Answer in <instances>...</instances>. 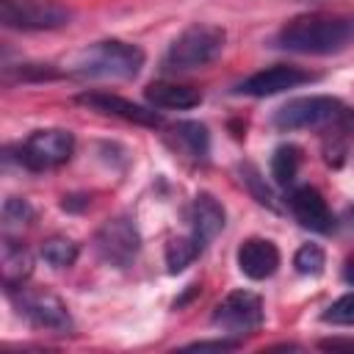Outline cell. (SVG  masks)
<instances>
[{"instance_id":"28","label":"cell","mask_w":354,"mask_h":354,"mask_svg":"<svg viewBox=\"0 0 354 354\" xmlns=\"http://www.w3.org/2000/svg\"><path fill=\"white\" fill-rule=\"evenodd\" d=\"M346 221H348V227L354 230V205H351V207L346 210Z\"/></svg>"},{"instance_id":"24","label":"cell","mask_w":354,"mask_h":354,"mask_svg":"<svg viewBox=\"0 0 354 354\" xmlns=\"http://www.w3.org/2000/svg\"><path fill=\"white\" fill-rule=\"evenodd\" d=\"M321 321L335 326H354V293H343L340 299H335L321 313Z\"/></svg>"},{"instance_id":"21","label":"cell","mask_w":354,"mask_h":354,"mask_svg":"<svg viewBox=\"0 0 354 354\" xmlns=\"http://www.w3.org/2000/svg\"><path fill=\"white\" fill-rule=\"evenodd\" d=\"M3 230H6V235L8 232H14V230H22L25 224H30V218H33V207H30V202L28 199H22V196H8L6 202H3Z\"/></svg>"},{"instance_id":"17","label":"cell","mask_w":354,"mask_h":354,"mask_svg":"<svg viewBox=\"0 0 354 354\" xmlns=\"http://www.w3.org/2000/svg\"><path fill=\"white\" fill-rule=\"evenodd\" d=\"M144 97L149 105L155 108H171V111H185V108H194L202 102V94L191 86H180V83H166V80H158V83H149L144 88Z\"/></svg>"},{"instance_id":"7","label":"cell","mask_w":354,"mask_h":354,"mask_svg":"<svg viewBox=\"0 0 354 354\" xmlns=\"http://www.w3.org/2000/svg\"><path fill=\"white\" fill-rule=\"evenodd\" d=\"M75 152V136L61 127L30 133L19 147V163L30 171H44L66 163Z\"/></svg>"},{"instance_id":"4","label":"cell","mask_w":354,"mask_h":354,"mask_svg":"<svg viewBox=\"0 0 354 354\" xmlns=\"http://www.w3.org/2000/svg\"><path fill=\"white\" fill-rule=\"evenodd\" d=\"M346 108L337 97L329 94H310V97H293L282 108L274 111V127L277 130H324L337 127L346 113Z\"/></svg>"},{"instance_id":"10","label":"cell","mask_w":354,"mask_h":354,"mask_svg":"<svg viewBox=\"0 0 354 354\" xmlns=\"http://www.w3.org/2000/svg\"><path fill=\"white\" fill-rule=\"evenodd\" d=\"M318 80V75L301 69V66H290V64H274L268 69H260L254 75H249L243 83H238V94H249V97H271L288 88H296L301 83H313Z\"/></svg>"},{"instance_id":"20","label":"cell","mask_w":354,"mask_h":354,"mask_svg":"<svg viewBox=\"0 0 354 354\" xmlns=\"http://www.w3.org/2000/svg\"><path fill=\"white\" fill-rule=\"evenodd\" d=\"M41 257L53 268H69L77 260V243L64 235H53L41 243Z\"/></svg>"},{"instance_id":"8","label":"cell","mask_w":354,"mask_h":354,"mask_svg":"<svg viewBox=\"0 0 354 354\" xmlns=\"http://www.w3.org/2000/svg\"><path fill=\"white\" fill-rule=\"evenodd\" d=\"M138 249H141V235H138V227L127 216L108 218L94 235L97 257L113 268H127L138 257Z\"/></svg>"},{"instance_id":"16","label":"cell","mask_w":354,"mask_h":354,"mask_svg":"<svg viewBox=\"0 0 354 354\" xmlns=\"http://www.w3.org/2000/svg\"><path fill=\"white\" fill-rule=\"evenodd\" d=\"M169 141L174 144L177 152H183L185 158H191L196 163H205L210 155V133L202 122H194V119L177 122L169 133Z\"/></svg>"},{"instance_id":"27","label":"cell","mask_w":354,"mask_h":354,"mask_svg":"<svg viewBox=\"0 0 354 354\" xmlns=\"http://www.w3.org/2000/svg\"><path fill=\"white\" fill-rule=\"evenodd\" d=\"M343 277H346V282L354 285V260H348V263L343 266Z\"/></svg>"},{"instance_id":"26","label":"cell","mask_w":354,"mask_h":354,"mask_svg":"<svg viewBox=\"0 0 354 354\" xmlns=\"http://www.w3.org/2000/svg\"><path fill=\"white\" fill-rule=\"evenodd\" d=\"M235 340H199V343H191V348H232Z\"/></svg>"},{"instance_id":"11","label":"cell","mask_w":354,"mask_h":354,"mask_svg":"<svg viewBox=\"0 0 354 354\" xmlns=\"http://www.w3.org/2000/svg\"><path fill=\"white\" fill-rule=\"evenodd\" d=\"M288 207L304 230H313V232H321V235L335 230V216H332L326 199L321 196V191L313 188V185H296L288 194Z\"/></svg>"},{"instance_id":"25","label":"cell","mask_w":354,"mask_h":354,"mask_svg":"<svg viewBox=\"0 0 354 354\" xmlns=\"http://www.w3.org/2000/svg\"><path fill=\"white\" fill-rule=\"evenodd\" d=\"M321 348H326V351H340V348H346V351H354V340L351 337H326V340H321L318 343Z\"/></svg>"},{"instance_id":"19","label":"cell","mask_w":354,"mask_h":354,"mask_svg":"<svg viewBox=\"0 0 354 354\" xmlns=\"http://www.w3.org/2000/svg\"><path fill=\"white\" fill-rule=\"evenodd\" d=\"M301 166V149L296 144H279L271 155V177L277 185H290Z\"/></svg>"},{"instance_id":"14","label":"cell","mask_w":354,"mask_h":354,"mask_svg":"<svg viewBox=\"0 0 354 354\" xmlns=\"http://www.w3.org/2000/svg\"><path fill=\"white\" fill-rule=\"evenodd\" d=\"M238 268L249 279H266L279 268V249L266 238H246L238 246Z\"/></svg>"},{"instance_id":"22","label":"cell","mask_w":354,"mask_h":354,"mask_svg":"<svg viewBox=\"0 0 354 354\" xmlns=\"http://www.w3.org/2000/svg\"><path fill=\"white\" fill-rule=\"evenodd\" d=\"M293 266H296V271L304 274V277H318V274L324 271V266H326V254H324V249H321L318 243H304V246L296 249Z\"/></svg>"},{"instance_id":"13","label":"cell","mask_w":354,"mask_h":354,"mask_svg":"<svg viewBox=\"0 0 354 354\" xmlns=\"http://www.w3.org/2000/svg\"><path fill=\"white\" fill-rule=\"evenodd\" d=\"M188 221H191V235L205 249L224 230L227 213H224V205L213 194H196L191 202V210H188Z\"/></svg>"},{"instance_id":"23","label":"cell","mask_w":354,"mask_h":354,"mask_svg":"<svg viewBox=\"0 0 354 354\" xmlns=\"http://www.w3.org/2000/svg\"><path fill=\"white\" fill-rule=\"evenodd\" d=\"M241 174H243V185L249 188V194L260 202V205H266V207H271V210H279V202H277V196H274V191L263 183V177H260V171L252 166V163H246V166H241Z\"/></svg>"},{"instance_id":"5","label":"cell","mask_w":354,"mask_h":354,"mask_svg":"<svg viewBox=\"0 0 354 354\" xmlns=\"http://www.w3.org/2000/svg\"><path fill=\"white\" fill-rule=\"evenodd\" d=\"M8 296H11L14 307H17V313L22 318H28L33 326L47 329V332H61V335L72 332V326H75L72 315H69L66 304L55 293H50L44 288L19 285V288L8 290Z\"/></svg>"},{"instance_id":"1","label":"cell","mask_w":354,"mask_h":354,"mask_svg":"<svg viewBox=\"0 0 354 354\" xmlns=\"http://www.w3.org/2000/svg\"><path fill=\"white\" fill-rule=\"evenodd\" d=\"M274 44L288 53L301 55H329L354 44V17L337 14H310L296 17L279 28Z\"/></svg>"},{"instance_id":"9","label":"cell","mask_w":354,"mask_h":354,"mask_svg":"<svg viewBox=\"0 0 354 354\" xmlns=\"http://www.w3.org/2000/svg\"><path fill=\"white\" fill-rule=\"evenodd\" d=\"M210 321L224 335H232V337L249 335L263 324V299L252 290H232L216 304Z\"/></svg>"},{"instance_id":"2","label":"cell","mask_w":354,"mask_h":354,"mask_svg":"<svg viewBox=\"0 0 354 354\" xmlns=\"http://www.w3.org/2000/svg\"><path fill=\"white\" fill-rule=\"evenodd\" d=\"M144 66V50L130 41L105 39L77 53L72 61V72L80 77H136Z\"/></svg>"},{"instance_id":"3","label":"cell","mask_w":354,"mask_h":354,"mask_svg":"<svg viewBox=\"0 0 354 354\" xmlns=\"http://www.w3.org/2000/svg\"><path fill=\"white\" fill-rule=\"evenodd\" d=\"M224 41H227L224 28L210 25V22H194L169 44V50L163 55V69L166 72L199 69L221 55Z\"/></svg>"},{"instance_id":"18","label":"cell","mask_w":354,"mask_h":354,"mask_svg":"<svg viewBox=\"0 0 354 354\" xmlns=\"http://www.w3.org/2000/svg\"><path fill=\"white\" fill-rule=\"evenodd\" d=\"M199 252H202V243H199L194 235H177V238H169V241H166V249H163V254H166V266H169L171 274L185 271V268L199 257Z\"/></svg>"},{"instance_id":"15","label":"cell","mask_w":354,"mask_h":354,"mask_svg":"<svg viewBox=\"0 0 354 354\" xmlns=\"http://www.w3.org/2000/svg\"><path fill=\"white\" fill-rule=\"evenodd\" d=\"M0 271H3V285L6 290H14L19 285H25V279L33 274V257L30 252L14 241L11 235L3 238V246H0Z\"/></svg>"},{"instance_id":"6","label":"cell","mask_w":354,"mask_h":354,"mask_svg":"<svg viewBox=\"0 0 354 354\" xmlns=\"http://www.w3.org/2000/svg\"><path fill=\"white\" fill-rule=\"evenodd\" d=\"M69 19V8L58 0H0V22L14 30H55Z\"/></svg>"},{"instance_id":"12","label":"cell","mask_w":354,"mask_h":354,"mask_svg":"<svg viewBox=\"0 0 354 354\" xmlns=\"http://www.w3.org/2000/svg\"><path fill=\"white\" fill-rule=\"evenodd\" d=\"M77 102L91 108V111H100V113H108V116H119V119L133 122V124H144V127H160L163 124V116L158 111L144 108L138 102H130L124 97L108 94V91H83V94H77Z\"/></svg>"}]
</instances>
